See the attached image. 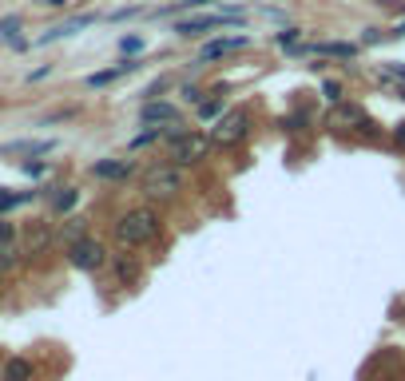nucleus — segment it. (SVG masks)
<instances>
[{
  "instance_id": "19",
  "label": "nucleus",
  "mask_w": 405,
  "mask_h": 381,
  "mask_svg": "<svg viewBox=\"0 0 405 381\" xmlns=\"http://www.w3.org/2000/svg\"><path fill=\"white\" fill-rule=\"evenodd\" d=\"M64 239H68V242L84 239V219H68V231H64Z\"/></svg>"
},
{
  "instance_id": "28",
  "label": "nucleus",
  "mask_w": 405,
  "mask_h": 381,
  "mask_svg": "<svg viewBox=\"0 0 405 381\" xmlns=\"http://www.w3.org/2000/svg\"><path fill=\"white\" fill-rule=\"evenodd\" d=\"M8 239H12V222H4V219H0V246H4Z\"/></svg>"
},
{
  "instance_id": "4",
  "label": "nucleus",
  "mask_w": 405,
  "mask_h": 381,
  "mask_svg": "<svg viewBox=\"0 0 405 381\" xmlns=\"http://www.w3.org/2000/svg\"><path fill=\"white\" fill-rule=\"evenodd\" d=\"M183 190V171L179 167H152L143 175V195L152 199H171Z\"/></svg>"
},
{
  "instance_id": "25",
  "label": "nucleus",
  "mask_w": 405,
  "mask_h": 381,
  "mask_svg": "<svg viewBox=\"0 0 405 381\" xmlns=\"http://www.w3.org/2000/svg\"><path fill=\"white\" fill-rule=\"evenodd\" d=\"M139 4H132V8H120V12H112V21H123V16H139Z\"/></svg>"
},
{
  "instance_id": "15",
  "label": "nucleus",
  "mask_w": 405,
  "mask_h": 381,
  "mask_svg": "<svg viewBox=\"0 0 405 381\" xmlns=\"http://www.w3.org/2000/svg\"><path fill=\"white\" fill-rule=\"evenodd\" d=\"M56 147V140H21V143H8V147H0L4 155H16V151H24V155H44V151Z\"/></svg>"
},
{
  "instance_id": "1",
  "label": "nucleus",
  "mask_w": 405,
  "mask_h": 381,
  "mask_svg": "<svg viewBox=\"0 0 405 381\" xmlns=\"http://www.w3.org/2000/svg\"><path fill=\"white\" fill-rule=\"evenodd\" d=\"M115 239H120L123 246H147V242H155L159 239V215L147 211V207L127 211L115 222Z\"/></svg>"
},
{
  "instance_id": "17",
  "label": "nucleus",
  "mask_w": 405,
  "mask_h": 381,
  "mask_svg": "<svg viewBox=\"0 0 405 381\" xmlns=\"http://www.w3.org/2000/svg\"><path fill=\"white\" fill-rule=\"evenodd\" d=\"M72 207H76V190H60V195H56V211H72Z\"/></svg>"
},
{
  "instance_id": "22",
  "label": "nucleus",
  "mask_w": 405,
  "mask_h": 381,
  "mask_svg": "<svg viewBox=\"0 0 405 381\" xmlns=\"http://www.w3.org/2000/svg\"><path fill=\"white\" fill-rule=\"evenodd\" d=\"M274 40L283 44V48H290V44L298 40V28H283V32H278V36H274Z\"/></svg>"
},
{
  "instance_id": "5",
  "label": "nucleus",
  "mask_w": 405,
  "mask_h": 381,
  "mask_svg": "<svg viewBox=\"0 0 405 381\" xmlns=\"http://www.w3.org/2000/svg\"><path fill=\"white\" fill-rule=\"evenodd\" d=\"M246 127H251V111L246 108H234L227 111L223 120L211 127V143H219V147H231V143H239L246 135Z\"/></svg>"
},
{
  "instance_id": "10",
  "label": "nucleus",
  "mask_w": 405,
  "mask_h": 381,
  "mask_svg": "<svg viewBox=\"0 0 405 381\" xmlns=\"http://www.w3.org/2000/svg\"><path fill=\"white\" fill-rule=\"evenodd\" d=\"M143 123H179V108H171V103H159V100H147L139 111Z\"/></svg>"
},
{
  "instance_id": "21",
  "label": "nucleus",
  "mask_w": 405,
  "mask_h": 381,
  "mask_svg": "<svg viewBox=\"0 0 405 381\" xmlns=\"http://www.w3.org/2000/svg\"><path fill=\"white\" fill-rule=\"evenodd\" d=\"M115 271H120V278H123V282H132L135 274H139V271H135V262H127V258H123V262H115Z\"/></svg>"
},
{
  "instance_id": "13",
  "label": "nucleus",
  "mask_w": 405,
  "mask_h": 381,
  "mask_svg": "<svg viewBox=\"0 0 405 381\" xmlns=\"http://www.w3.org/2000/svg\"><path fill=\"white\" fill-rule=\"evenodd\" d=\"M306 52H314V56H338V60H354V56H358V44L326 40V44H310Z\"/></svg>"
},
{
  "instance_id": "29",
  "label": "nucleus",
  "mask_w": 405,
  "mask_h": 381,
  "mask_svg": "<svg viewBox=\"0 0 405 381\" xmlns=\"http://www.w3.org/2000/svg\"><path fill=\"white\" fill-rule=\"evenodd\" d=\"M183 96H187V100H191V103H199V100H202V91H199V88H191V84L183 88Z\"/></svg>"
},
{
  "instance_id": "2",
  "label": "nucleus",
  "mask_w": 405,
  "mask_h": 381,
  "mask_svg": "<svg viewBox=\"0 0 405 381\" xmlns=\"http://www.w3.org/2000/svg\"><path fill=\"white\" fill-rule=\"evenodd\" d=\"M234 24H243V8L227 4L223 12H211V16H187V21L175 24V32L191 40V36H202V32H211V28H234Z\"/></svg>"
},
{
  "instance_id": "18",
  "label": "nucleus",
  "mask_w": 405,
  "mask_h": 381,
  "mask_svg": "<svg viewBox=\"0 0 405 381\" xmlns=\"http://www.w3.org/2000/svg\"><path fill=\"white\" fill-rule=\"evenodd\" d=\"M16 203H21V195H12L8 187H0V215H4V211H12Z\"/></svg>"
},
{
  "instance_id": "3",
  "label": "nucleus",
  "mask_w": 405,
  "mask_h": 381,
  "mask_svg": "<svg viewBox=\"0 0 405 381\" xmlns=\"http://www.w3.org/2000/svg\"><path fill=\"white\" fill-rule=\"evenodd\" d=\"M207 151H211V135H202V131H183L179 140H171L175 167H187V163L207 159Z\"/></svg>"
},
{
  "instance_id": "27",
  "label": "nucleus",
  "mask_w": 405,
  "mask_h": 381,
  "mask_svg": "<svg viewBox=\"0 0 405 381\" xmlns=\"http://www.w3.org/2000/svg\"><path fill=\"white\" fill-rule=\"evenodd\" d=\"M8 266H12V251L8 246H0V271H8Z\"/></svg>"
},
{
  "instance_id": "7",
  "label": "nucleus",
  "mask_w": 405,
  "mask_h": 381,
  "mask_svg": "<svg viewBox=\"0 0 405 381\" xmlns=\"http://www.w3.org/2000/svg\"><path fill=\"white\" fill-rule=\"evenodd\" d=\"M246 44H251V36H219V40L202 44V52H199V64L223 60V56H231V52H243Z\"/></svg>"
},
{
  "instance_id": "14",
  "label": "nucleus",
  "mask_w": 405,
  "mask_h": 381,
  "mask_svg": "<svg viewBox=\"0 0 405 381\" xmlns=\"http://www.w3.org/2000/svg\"><path fill=\"white\" fill-rule=\"evenodd\" d=\"M0 381H32V361L28 358H8L4 370H0Z\"/></svg>"
},
{
  "instance_id": "31",
  "label": "nucleus",
  "mask_w": 405,
  "mask_h": 381,
  "mask_svg": "<svg viewBox=\"0 0 405 381\" xmlns=\"http://www.w3.org/2000/svg\"><path fill=\"white\" fill-rule=\"evenodd\" d=\"M44 4H56V8H60V4H68V0H44Z\"/></svg>"
},
{
  "instance_id": "6",
  "label": "nucleus",
  "mask_w": 405,
  "mask_h": 381,
  "mask_svg": "<svg viewBox=\"0 0 405 381\" xmlns=\"http://www.w3.org/2000/svg\"><path fill=\"white\" fill-rule=\"evenodd\" d=\"M68 258H72V266L76 271H100L103 262H108V251H103V242L100 239H76V242H68Z\"/></svg>"
},
{
  "instance_id": "12",
  "label": "nucleus",
  "mask_w": 405,
  "mask_h": 381,
  "mask_svg": "<svg viewBox=\"0 0 405 381\" xmlns=\"http://www.w3.org/2000/svg\"><path fill=\"white\" fill-rule=\"evenodd\" d=\"M24 246H28V254H48L52 251V231L44 222H32L28 234H24Z\"/></svg>"
},
{
  "instance_id": "24",
  "label": "nucleus",
  "mask_w": 405,
  "mask_h": 381,
  "mask_svg": "<svg viewBox=\"0 0 405 381\" xmlns=\"http://www.w3.org/2000/svg\"><path fill=\"white\" fill-rule=\"evenodd\" d=\"M385 76H394V80L405 84V64H385Z\"/></svg>"
},
{
  "instance_id": "26",
  "label": "nucleus",
  "mask_w": 405,
  "mask_h": 381,
  "mask_svg": "<svg viewBox=\"0 0 405 381\" xmlns=\"http://www.w3.org/2000/svg\"><path fill=\"white\" fill-rule=\"evenodd\" d=\"M120 48H123V52H139V48H143V40H139V36H132V40H123Z\"/></svg>"
},
{
  "instance_id": "20",
  "label": "nucleus",
  "mask_w": 405,
  "mask_h": 381,
  "mask_svg": "<svg viewBox=\"0 0 405 381\" xmlns=\"http://www.w3.org/2000/svg\"><path fill=\"white\" fill-rule=\"evenodd\" d=\"M322 91H326V100H330V103L342 100V84H338V80H326V84H322Z\"/></svg>"
},
{
  "instance_id": "8",
  "label": "nucleus",
  "mask_w": 405,
  "mask_h": 381,
  "mask_svg": "<svg viewBox=\"0 0 405 381\" xmlns=\"http://www.w3.org/2000/svg\"><path fill=\"white\" fill-rule=\"evenodd\" d=\"M330 123H342V127H370V115H365L362 108H354V103H334V111H330Z\"/></svg>"
},
{
  "instance_id": "23",
  "label": "nucleus",
  "mask_w": 405,
  "mask_h": 381,
  "mask_svg": "<svg viewBox=\"0 0 405 381\" xmlns=\"http://www.w3.org/2000/svg\"><path fill=\"white\" fill-rule=\"evenodd\" d=\"M202 120H211V115H219V111H223V103H219V100H211V103H202Z\"/></svg>"
},
{
  "instance_id": "16",
  "label": "nucleus",
  "mask_w": 405,
  "mask_h": 381,
  "mask_svg": "<svg viewBox=\"0 0 405 381\" xmlns=\"http://www.w3.org/2000/svg\"><path fill=\"white\" fill-rule=\"evenodd\" d=\"M16 28H21V21H16V16H8V21L0 24V32H4V36H8V40L16 44V48H24V40H21V36H16Z\"/></svg>"
},
{
  "instance_id": "30",
  "label": "nucleus",
  "mask_w": 405,
  "mask_h": 381,
  "mask_svg": "<svg viewBox=\"0 0 405 381\" xmlns=\"http://www.w3.org/2000/svg\"><path fill=\"white\" fill-rule=\"evenodd\" d=\"M389 36H405V24H397V28H394V32H389Z\"/></svg>"
},
{
  "instance_id": "11",
  "label": "nucleus",
  "mask_w": 405,
  "mask_h": 381,
  "mask_svg": "<svg viewBox=\"0 0 405 381\" xmlns=\"http://www.w3.org/2000/svg\"><path fill=\"white\" fill-rule=\"evenodd\" d=\"M91 171H96V179L120 183V179H127V175H132V159H100Z\"/></svg>"
},
{
  "instance_id": "9",
  "label": "nucleus",
  "mask_w": 405,
  "mask_h": 381,
  "mask_svg": "<svg viewBox=\"0 0 405 381\" xmlns=\"http://www.w3.org/2000/svg\"><path fill=\"white\" fill-rule=\"evenodd\" d=\"M88 24H96V16H91V12H88V16H76V21H68V24H56V28H52V32H44V36H40L36 44H56V40H68V36H76V32H80V28H88Z\"/></svg>"
}]
</instances>
